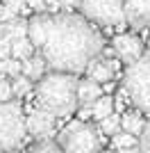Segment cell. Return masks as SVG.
<instances>
[{
    "label": "cell",
    "mask_w": 150,
    "mask_h": 153,
    "mask_svg": "<svg viewBox=\"0 0 150 153\" xmlns=\"http://www.w3.org/2000/svg\"><path fill=\"white\" fill-rule=\"evenodd\" d=\"M100 133L102 135H109V137H114L116 133H121V114L118 112H114V114H109L107 119H102L100 121Z\"/></svg>",
    "instance_id": "20"
},
{
    "label": "cell",
    "mask_w": 150,
    "mask_h": 153,
    "mask_svg": "<svg viewBox=\"0 0 150 153\" xmlns=\"http://www.w3.org/2000/svg\"><path fill=\"white\" fill-rule=\"evenodd\" d=\"M12 39L9 37H2L0 39V59H9L12 57Z\"/></svg>",
    "instance_id": "26"
},
{
    "label": "cell",
    "mask_w": 150,
    "mask_h": 153,
    "mask_svg": "<svg viewBox=\"0 0 150 153\" xmlns=\"http://www.w3.org/2000/svg\"><path fill=\"white\" fill-rule=\"evenodd\" d=\"M148 32H150V25H148ZM148 48H150V37H148Z\"/></svg>",
    "instance_id": "34"
},
{
    "label": "cell",
    "mask_w": 150,
    "mask_h": 153,
    "mask_svg": "<svg viewBox=\"0 0 150 153\" xmlns=\"http://www.w3.org/2000/svg\"><path fill=\"white\" fill-rule=\"evenodd\" d=\"M37 55V48H34V44H32L30 39H14L12 44V57L21 59V62H25V59H30Z\"/></svg>",
    "instance_id": "16"
},
{
    "label": "cell",
    "mask_w": 150,
    "mask_h": 153,
    "mask_svg": "<svg viewBox=\"0 0 150 153\" xmlns=\"http://www.w3.org/2000/svg\"><path fill=\"white\" fill-rule=\"evenodd\" d=\"M25 126H27V133L34 140L46 142V140H52V135L57 130V117L37 108V110H30V114L25 117Z\"/></svg>",
    "instance_id": "7"
},
{
    "label": "cell",
    "mask_w": 150,
    "mask_h": 153,
    "mask_svg": "<svg viewBox=\"0 0 150 153\" xmlns=\"http://www.w3.org/2000/svg\"><path fill=\"white\" fill-rule=\"evenodd\" d=\"M27 39H30L34 48L41 51L46 44V23H43V14H34L32 19H27Z\"/></svg>",
    "instance_id": "13"
},
{
    "label": "cell",
    "mask_w": 150,
    "mask_h": 153,
    "mask_svg": "<svg viewBox=\"0 0 150 153\" xmlns=\"http://www.w3.org/2000/svg\"><path fill=\"white\" fill-rule=\"evenodd\" d=\"M118 64H121L118 57L109 59V57H105V55H100V57H96L93 62L87 66L84 73H87L89 80H93V82H98V85H105V82H112L114 80V73L121 69Z\"/></svg>",
    "instance_id": "9"
},
{
    "label": "cell",
    "mask_w": 150,
    "mask_h": 153,
    "mask_svg": "<svg viewBox=\"0 0 150 153\" xmlns=\"http://www.w3.org/2000/svg\"><path fill=\"white\" fill-rule=\"evenodd\" d=\"M123 89L127 91V98L134 108L150 114V51L125 69Z\"/></svg>",
    "instance_id": "4"
},
{
    "label": "cell",
    "mask_w": 150,
    "mask_h": 153,
    "mask_svg": "<svg viewBox=\"0 0 150 153\" xmlns=\"http://www.w3.org/2000/svg\"><path fill=\"white\" fill-rule=\"evenodd\" d=\"M2 5L9 7L14 14H21L25 7H27V2H25V0H2Z\"/></svg>",
    "instance_id": "27"
},
{
    "label": "cell",
    "mask_w": 150,
    "mask_h": 153,
    "mask_svg": "<svg viewBox=\"0 0 150 153\" xmlns=\"http://www.w3.org/2000/svg\"><path fill=\"white\" fill-rule=\"evenodd\" d=\"M27 126L18 103H0V153L12 151L25 140Z\"/></svg>",
    "instance_id": "5"
},
{
    "label": "cell",
    "mask_w": 150,
    "mask_h": 153,
    "mask_svg": "<svg viewBox=\"0 0 150 153\" xmlns=\"http://www.w3.org/2000/svg\"><path fill=\"white\" fill-rule=\"evenodd\" d=\"M43 2H46V9H48L50 5H55V2H59V0H43Z\"/></svg>",
    "instance_id": "32"
},
{
    "label": "cell",
    "mask_w": 150,
    "mask_h": 153,
    "mask_svg": "<svg viewBox=\"0 0 150 153\" xmlns=\"http://www.w3.org/2000/svg\"><path fill=\"white\" fill-rule=\"evenodd\" d=\"M57 144L66 153H100L102 133L91 121H75L66 123L57 135Z\"/></svg>",
    "instance_id": "3"
},
{
    "label": "cell",
    "mask_w": 150,
    "mask_h": 153,
    "mask_svg": "<svg viewBox=\"0 0 150 153\" xmlns=\"http://www.w3.org/2000/svg\"><path fill=\"white\" fill-rule=\"evenodd\" d=\"M46 69H48V64H46V59L41 57V53H37L34 57H30V59L23 62V76H27L32 82H39V80L46 76Z\"/></svg>",
    "instance_id": "14"
},
{
    "label": "cell",
    "mask_w": 150,
    "mask_h": 153,
    "mask_svg": "<svg viewBox=\"0 0 150 153\" xmlns=\"http://www.w3.org/2000/svg\"><path fill=\"white\" fill-rule=\"evenodd\" d=\"M91 114H93L96 121H102L109 114H114V96L112 94H102L98 101L91 105Z\"/></svg>",
    "instance_id": "15"
},
{
    "label": "cell",
    "mask_w": 150,
    "mask_h": 153,
    "mask_svg": "<svg viewBox=\"0 0 150 153\" xmlns=\"http://www.w3.org/2000/svg\"><path fill=\"white\" fill-rule=\"evenodd\" d=\"M2 25H5V37H9L12 41L27 37V19L16 16V19H12L9 23H2Z\"/></svg>",
    "instance_id": "17"
},
{
    "label": "cell",
    "mask_w": 150,
    "mask_h": 153,
    "mask_svg": "<svg viewBox=\"0 0 150 153\" xmlns=\"http://www.w3.org/2000/svg\"><path fill=\"white\" fill-rule=\"evenodd\" d=\"M143 128H146V119L141 110H127L121 114V130L134 135V137H141Z\"/></svg>",
    "instance_id": "12"
},
{
    "label": "cell",
    "mask_w": 150,
    "mask_h": 153,
    "mask_svg": "<svg viewBox=\"0 0 150 153\" xmlns=\"http://www.w3.org/2000/svg\"><path fill=\"white\" fill-rule=\"evenodd\" d=\"M16 16H18V14H14L9 7H5L2 2H0V23H9V21L16 19Z\"/></svg>",
    "instance_id": "28"
},
{
    "label": "cell",
    "mask_w": 150,
    "mask_h": 153,
    "mask_svg": "<svg viewBox=\"0 0 150 153\" xmlns=\"http://www.w3.org/2000/svg\"><path fill=\"white\" fill-rule=\"evenodd\" d=\"M112 51L114 55L121 59L123 64H134L141 55H143V41L139 37H134V34H130V32H118L116 37H114L112 41Z\"/></svg>",
    "instance_id": "8"
},
{
    "label": "cell",
    "mask_w": 150,
    "mask_h": 153,
    "mask_svg": "<svg viewBox=\"0 0 150 153\" xmlns=\"http://www.w3.org/2000/svg\"><path fill=\"white\" fill-rule=\"evenodd\" d=\"M12 98H14L12 80L9 78H0V103H9Z\"/></svg>",
    "instance_id": "23"
},
{
    "label": "cell",
    "mask_w": 150,
    "mask_h": 153,
    "mask_svg": "<svg viewBox=\"0 0 150 153\" xmlns=\"http://www.w3.org/2000/svg\"><path fill=\"white\" fill-rule=\"evenodd\" d=\"M21 73H23V62L21 59H16V57L5 59V76L7 78H16Z\"/></svg>",
    "instance_id": "22"
},
{
    "label": "cell",
    "mask_w": 150,
    "mask_h": 153,
    "mask_svg": "<svg viewBox=\"0 0 150 153\" xmlns=\"http://www.w3.org/2000/svg\"><path fill=\"white\" fill-rule=\"evenodd\" d=\"M100 96H102V87L98 82L89 80V78L77 82V105L80 108H91Z\"/></svg>",
    "instance_id": "11"
},
{
    "label": "cell",
    "mask_w": 150,
    "mask_h": 153,
    "mask_svg": "<svg viewBox=\"0 0 150 153\" xmlns=\"http://www.w3.org/2000/svg\"><path fill=\"white\" fill-rule=\"evenodd\" d=\"M77 76L62 73V71H48L37 85H34V101L37 108L50 112L52 117H71L77 105Z\"/></svg>",
    "instance_id": "2"
},
{
    "label": "cell",
    "mask_w": 150,
    "mask_h": 153,
    "mask_svg": "<svg viewBox=\"0 0 150 153\" xmlns=\"http://www.w3.org/2000/svg\"><path fill=\"white\" fill-rule=\"evenodd\" d=\"M125 23L134 30L150 25V0H125Z\"/></svg>",
    "instance_id": "10"
},
{
    "label": "cell",
    "mask_w": 150,
    "mask_h": 153,
    "mask_svg": "<svg viewBox=\"0 0 150 153\" xmlns=\"http://www.w3.org/2000/svg\"><path fill=\"white\" fill-rule=\"evenodd\" d=\"M125 101H130V98H127V91L121 87L118 94L114 96V112H121V114H123V112H125V105H127Z\"/></svg>",
    "instance_id": "24"
},
{
    "label": "cell",
    "mask_w": 150,
    "mask_h": 153,
    "mask_svg": "<svg viewBox=\"0 0 150 153\" xmlns=\"http://www.w3.org/2000/svg\"><path fill=\"white\" fill-rule=\"evenodd\" d=\"M102 153H116V151H102Z\"/></svg>",
    "instance_id": "35"
},
{
    "label": "cell",
    "mask_w": 150,
    "mask_h": 153,
    "mask_svg": "<svg viewBox=\"0 0 150 153\" xmlns=\"http://www.w3.org/2000/svg\"><path fill=\"white\" fill-rule=\"evenodd\" d=\"M80 12L91 23L125 25V0H82Z\"/></svg>",
    "instance_id": "6"
},
{
    "label": "cell",
    "mask_w": 150,
    "mask_h": 153,
    "mask_svg": "<svg viewBox=\"0 0 150 153\" xmlns=\"http://www.w3.org/2000/svg\"><path fill=\"white\" fill-rule=\"evenodd\" d=\"M43 23L46 44L39 53L50 71L80 76L105 51L102 34L77 12L43 14Z\"/></svg>",
    "instance_id": "1"
},
{
    "label": "cell",
    "mask_w": 150,
    "mask_h": 153,
    "mask_svg": "<svg viewBox=\"0 0 150 153\" xmlns=\"http://www.w3.org/2000/svg\"><path fill=\"white\" fill-rule=\"evenodd\" d=\"M5 37V25H2V23H0V39Z\"/></svg>",
    "instance_id": "33"
},
{
    "label": "cell",
    "mask_w": 150,
    "mask_h": 153,
    "mask_svg": "<svg viewBox=\"0 0 150 153\" xmlns=\"http://www.w3.org/2000/svg\"><path fill=\"white\" fill-rule=\"evenodd\" d=\"M62 2V12H73V9H80L82 0H59Z\"/></svg>",
    "instance_id": "30"
},
{
    "label": "cell",
    "mask_w": 150,
    "mask_h": 153,
    "mask_svg": "<svg viewBox=\"0 0 150 153\" xmlns=\"http://www.w3.org/2000/svg\"><path fill=\"white\" fill-rule=\"evenodd\" d=\"M27 153H66L57 142L52 140H46V142H37L34 146H30V151Z\"/></svg>",
    "instance_id": "21"
},
{
    "label": "cell",
    "mask_w": 150,
    "mask_h": 153,
    "mask_svg": "<svg viewBox=\"0 0 150 153\" xmlns=\"http://www.w3.org/2000/svg\"><path fill=\"white\" fill-rule=\"evenodd\" d=\"M116 153H143L139 146H132V149H121V151H116Z\"/></svg>",
    "instance_id": "31"
},
{
    "label": "cell",
    "mask_w": 150,
    "mask_h": 153,
    "mask_svg": "<svg viewBox=\"0 0 150 153\" xmlns=\"http://www.w3.org/2000/svg\"><path fill=\"white\" fill-rule=\"evenodd\" d=\"M132 146H139V137H134V135L125 133V130H121V133H116L112 137V149L114 151H121V149H132Z\"/></svg>",
    "instance_id": "18"
},
{
    "label": "cell",
    "mask_w": 150,
    "mask_h": 153,
    "mask_svg": "<svg viewBox=\"0 0 150 153\" xmlns=\"http://www.w3.org/2000/svg\"><path fill=\"white\" fill-rule=\"evenodd\" d=\"M12 89H14V96L16 98H21V96H27L32 89H34V82H32L27 76H16V78H12Z\"/></svg>",
    "instance_id": "19"
},
{
    "label": "cell",
    "mask_w": 150,
    "mask_h": 153,
    "mask_svg": "<svg viewBox=\"0 0 150 153\" xmlns=\"http://www.w3.org/2000/svg\"><path fill=\"white\" fill-rule=\"evenodd\" d=\"M25 2H27V7H30L32 12H37V14L46 12V2H43V0H25Z\"/></svg>",
    "instance_id": "29"
},
{
    "label": "cell",
    "mask_w": 150,
    "mask_h": 153,
    "mask_svg": "<svg viewBox=\"0 0 150 153\" xmlns=\"http://www.w3.org/2000/svg\"><path fill=\"white\" fill-rule=\"evenodd\" d=\"M139 149L143 153H150V119L146 121V128L141 133V137H139Z\"/></svg>",
    "instance_id": "25"
}]
</instances>
